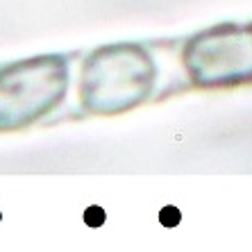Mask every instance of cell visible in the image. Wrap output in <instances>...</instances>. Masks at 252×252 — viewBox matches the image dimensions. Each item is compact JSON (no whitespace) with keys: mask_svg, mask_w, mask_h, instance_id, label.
<instances>
[{"mask_svg":"<svg viewBox=\"0 0 252 252\" xmlns=\"http://www.w3.org/2000/svg\"><path fill=\"white\" fill-rule=\"evenodd\" d=\"M182 64L200 89H227L252 82V23H220L191 36Z\"/></svg>","mask_w":252,"mask_h":252,"instance_id":"3957f363","label":"cell"},{"mask_svg":"<svg viewBox=\"0 0 252 252\" xmlns=\"http://www.w3.org/2000/svg\"><path fill=\"white\" fill-rule=\"evenodd\" d=\"M157 64L141 43H109L84 59L80 102L87 112L114 116L139 107L153 94Z\"/></svg>","mask_w":252,"mask_h":252,"instance_id":"6da1fadb","label":"cell"},{"mask_svg":"<svg viewBox=\"0 0 252 252\" xmlns=\"http://www.w3.org/2000/svg\"><path fill=\"white\" fill-rule=\"evenodd\" d=\"M68 62L59 55L0 66V132H18L50 114L68 91Z\"/></svg>","mask_w":252,"mask_h":252,"instance_id":"7a4b0ae2","label":"cell"}]
</instances>
